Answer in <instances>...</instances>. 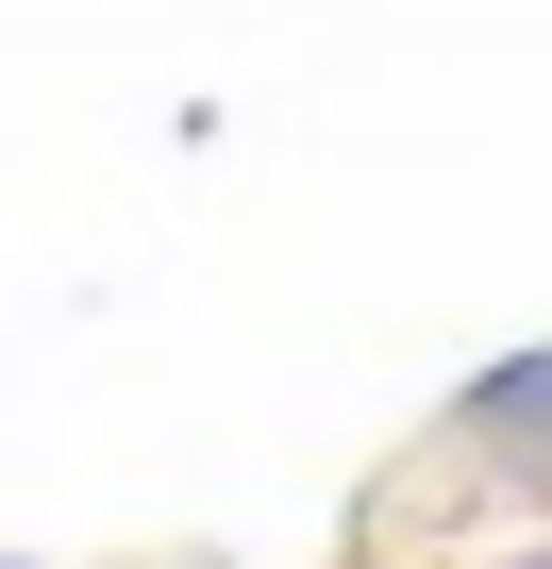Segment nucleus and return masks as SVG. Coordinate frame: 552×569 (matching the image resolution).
Masks as SVG:
<instances>
[{
    "instance_id": "7ed1b4c3",
    "label": "nucleus",
    "mask_w": 552,
    "mask_h": 569,
    "mask_svg": "<svg viewBox=\"0 0 552 569\" xmlns=\"http://www.w3.org/2000/svg\"><path fill=\"white\" fill-rule=\"evenodd\" d=\"M0 569H34V552H0Z\"/></svg>"
},
{
    "instance_id": "f257e3e1",
    "label": "nucleus",
    "mask_w": 552,
    "mask_h": 569,
    "mask_svg": "<svg viewBox=\"0 0 552 569\" xmlns=\"http://www.w3.org/2000/svg\"><path fill=\"white\" fill-rule=\"evenodd\" d=\"M469 436H502V452H552V336L535 352H502V369H469V402H452Z\"/></svg>"
},
{
    "instance_id": "f03ea898",
    "label": "nucleus",
    "mask_w": 552,
    "mask_h": 569,
    "mask_svg": "<svg viewBox=\"0 0 552 569\" xmlns=\"http://www.w3.org/2000/svg\"><path fill=\"white\" fill-rule=\"evenodd\" d=\"M502 569H552V552H502Z\"/></svg>"
}]
</instances>
